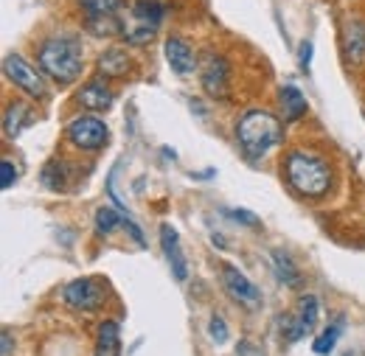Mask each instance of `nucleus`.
Returning <instances> with one entry per match:
<instances>
[{
  "instance_id": "obj_27",
  "label": "nucleus",
  "mask_w": 365,
  "mask_h": 356,
  "mask_svg": "<svg viewBox=\"0 0 365 356\" xmlns=\"http://www.w3.org/2000/svg\"><path fill=\"white\" fill-rule=\"evenodd\" d=\"M225 216L233 219V222L247 224V227H259V216L250 214V211H242V208H225Z\"/></svg>"
},
{
  "instance_id": "obj_21",
  "label": "nucleus",
  "mask_w": 365,
  "mask_h": 356,
  "mask_svg": "<svg viewBox=\"0 0 365 356\" xmlns=\"http://www.w3.org/2000/svg\"><path fill=\"white\" fill-rule=\"evenodd\" d=\"M68 179H71V174H68V163L65 160H51L43 169V182L51 191H65Z\"/></svg>"
},
{
  "instance_id": "obj_30",
  "label": "nucleus",
  "mask_w": 365,
  "mask_h": 356,
  "mask_svg": "<svg viewBox=\"0 0 365 356\" xmlns=\"http://www.w3.org/2000/svg\"><path fill=\"white\" fill-rule=\"evenodd\" d=\"M124 227L130 230V236H133V239L138 241V247H143V244H146V241H143V233H140V227H138L133 219H127V222H124Z\"/></svg>"
},
{
  "instance_id": "obj_10",
  "label": "nucleus",
  "mask_w": 365,
  "mask_h": 356,
  "mask_svg": "<svg viewBox=\"0 0 365 356\" xmlns=\"http://www.w3.org/2000/svg\"><path fill=\"white\" fill-rule=\"evenodd\" d=\"M160 247H163V256L169 261V267L175 272L178 281H185L188 278V264H185V256H182V247H180V236L172 224H163L160 227Z\"/></svg>"
},
{
  "instance_id": "obj_1",
  "label": "nucleus",
  "mask_w": 365,
  "mask_h": 356,
  "mask_svg": "<svg viewBox=\"0 0 365 356\" xmlns=\"http://www.w3.org/2000/svg\"><path fill=\"white\" fill-rule=\"evenodd\" d=\"M284 124L287 121H281L267 110H247L236 121V140L250 160H262L284 140Z\"/></svg>"
},
{
  "instance_id": "obj_8",
  "label": "nucleus",
  "mask_w": 365,
  "mask_h": 356,
  "mask_svg": "<svg viewBox=\"0 0 365 356\" xmlns=\"http://www.w3.org/2000/svg\"><path fill=\"white\" fill-rule=\"evenodd\" d=\"M222 286H225V292H228L239 306H247V309H259V306H262V292H259V286H256L242 269L225 264V267H222Z\"/></svg>"
},
{
  "instance_id": "obj_25",
  "label": "nucleus",
  "mask_w": 365,
  "mask_h": 356,
  "mask_svg": "<svg viewBox=\"0 0 365 356\" xmlns=\"http://www.w3.org/2000/svg\"><path fill=\"white\" fill-rule=\"evenodd\" d=\"M79 6L88 14H115L124 6V0H79Z\"/></svg>"
},
{
  "instance_id": "obj_29",
  "label": "nucleus",
  "mask_w": 365,
  "mask_h": 356,
  "mask_svg": "<svg viewBox=\"0 0 365 356\" xmlns=\"http://www.w3.org/2000/svg\"><path fill=\"white\" fill-rule=\"evenodd\" d=\"M298 62H301V70L307 73L309 70V65H312V43L307 40V43H301V53H298Z\"/></svg>"
},
{
  "instance_id": "obj_12",
  "label": "nucleus",
  "mask_w": 365,
  "mask_h": 356,
  "mask_svg": "<svg viewBox=\"0 0 365 356\" xmlns=\"http://www.w3.org/2000/svg\"><path fill=\"white\" fill-rule=\"evenodd\" d=\"M278 107H281V115H284L287 124L301 121V118L309 112V101H307V95L295 88V85H284V88L278 90Z\"/></svg>"
},
{
  "instance_id": "obj_14",
  "label": "nucleus",
  "mask_w": 365,
  "mask_h": 356,
  "mask_svg": "<svg viewBox=\"0 0 365 356\" xmlns=\"http://www.w3.org/2000/svg\"><path fill=\"white\" fill-rule=\"evenodd\" d=\"M93 356H121V328L113 320H104L98 325L96 337V354Z\"/></svg>"
},
{
  "instance_id": "obj_18",
  "label": "nucleus",
  "mask_w": 365,
  "mask_h": 356,
  "mask_svg": "<svg viewBox=\"0 0 365 356\" xmlns=\"http://www.w3.org/2000/svg\"><path fill=\"white\" fill-rule=\"evenodd\" d=\"M318 317H320L318 298H315V295H304V298L298 300V314H295L298 328H301V334H304V337L318 325Z\"/></svg>"
},
{
  "instance_id": "obj_19",
  "label": "nucleus",
  "mask_w": 365,
  "mask_h": 356,
  "mask_svg": "<svg viewBox=\"0 0 365 356\" xmlns=\"http://www.w3.org/2000/svg\"><path fill=\"white\" fill-rule=\"evenodd\" d=\"M155 34H158V26H149V23L133 20V23H124V34H121V40H124L127 45L143 48V45H149L152 40H155Z\"/></svg>"
},
{
  "instance_id": "obj_7",
  "label": "nucleus",
  "mask_w": 365,
  "mask_h": 356,
  "mask_svg": "<svg viewBox=\"0 0 365 356\" xmlns=\"http://www.w3.org/2000/svg\"><path fill=\"white\" fill-rule=\"evenodd\" d=\"M62 298L68 306H73L79 312H96L104 303L107 292L96 278H76L62 289Z\"/></svg>"
},
{
  "instance_id": "obj_26",
  "label": "nucleus",
  "mask_w": 365,
  "mask_h": 356,
  "mask_svg": "<svg viewBox=\"0 0 365 356\" xmlns=\"http://www.w3.org/2000/svg\"><path fill=\"white\" fill-rule=\"evenodd\" d=\"M208 334H211V340H214L217 345H225V342H228V337H230L228 323H225L220 314H214V317L208 320Z\"/></svg>"
},
{
  "instance_id": "obj_3",
  "label": "nucleus",
  "mask_w": 365,
  "mask_h": 356,
  "mask_svg": "<svg viewBox=\"0 0 365 356\" xmlns=\"http://www.w3.org/2000/svg\"><path fill=\"white\" fill-rule=\"evenodd\" d=\"M37 65L48 79H53L56 85H73L82 70H85V53L82 45L73 37H51L43 43L37 53Z\"/></svg>"
},
{
  "instance_id": "obj_11",
  "label": "nucleus",
  "mask_w": 365,
  "mask_h": 356,
  "mask_svg": "<svg viewBox=\"0 0 365 356\" xmlns=\"http://www.w3.org/2000/svg\"><path fill=\"white\" fill-rule=\"evenodd\" d=\"M163 51H166V62L172 65L175 73H180V76L194 73V68H197V56H194L191 45L185 43L182 37H169L166 45H163Z\"/></svg>"
},
{
  "instance_id": "obj_9",
  "label": "nucleus",
  "mask_w": 365,
  "mask_h": 356,
  "mask_svg": "<svg viewBox=\"0 0 365 356\" xmlns=\"http://www.w3.org/2000/svg\"><path fill=\"white\" fill-rule=\"evenodd\" d=\"M76 101L88 110V112H107L115 104V93L107 88L104 79H93L85 88L76 93Z\"/></svg>"
},
{
  "instance_id": "obj_6",
  "label": "nucleus",
  "mask_w": 365,
  "mask_h": 356,
  "mask_svg": "<svg viewBox=\"0 0 365 356\" xmlns=\"http://www.w3.org/2000/svg\"><path fill=\"white\" fill-rule=\"evenodd\" d=\"M200 82L202 90L211 95V98H228L230 93V65L225 56L208 51L202 56V65H200Z\"/></svg>"
},
{
  "instance_id": "obj_28",
  "label": "nucleus",
  "mask_w": 365,
  "mask_h": 356,
  "mask_svg": "<svg viewBox=\"0 0 365 356\" xmlns=\"http://www.w3.org/2000/svg\"><path fill=\"white\" fill-rule=\"evenodd\" d=\"M17 182V169L11 166V160H0V185L11 188Z\"/></svg>"
},
{
  "instance_id": "obj_5",
  "label": "nucleus",
  "mask_w": 365,
  "mask_h": 356,
  "mask_svg": "<svg viewBox=\"0 0 365 356\" xmlns=\"http://www.w3.org/2000/svg\"><path fill=\"white\" fill-rule=\"evenodd\" d=\"M65 135H68V140H71L76 149H82V152H96V149H101V146L110 140L107 124L98 121V118H93V115H79V118H73V121L68 124Z\"/></svg>"
},
{
  "instance_id": "obj_15",
  "label": "nucleus",
  "mask_w": 365,
  "mask_h": 356,
  "mask_svg": "<svg viewBox=\"0 0 365 356\" xmlns=\"http://www.w3.org/2000/svg\"><path fill=\"white\" fill-rule=\"evenodd\" d=\"M85 28L93 37H107V40L124 34V23L115 14H88L85 17Z\"/></svg>"
},
{
  "instance_id": "obj_16",
  "label": "nucleus",
  "mask_w": 365,
  "mask_h": 356,
  "mask_svg": "<svg viewBox=\"0 0 365 356\" xmlns=\"http://www.w3.org/2000/svg\"><path fill=\"white\" fill-rule=\"evenodd\" d=\"M29 124H31V107L23 104V101L9 104L6 118H3V132H6V137H17Z\"/></svg>"
},
{
  "instance_id": "obj_20",
  "label": "nucleus",
  "mask_w": 365,
  "mask_h": 356,
  "mask_svg": "<svg viewBox=\"0 0 365 356\" xmlns=\"http://www.w3.org/2000/svg\"><path fill=\"white\" fill-rule=\"evenodd\" d=\"M163 14H166V9H163L160 0H135V6H133V17L135 20L149 23V26H158V28L163 23Z\"/></svg>"
},
{
  "instance_id": "obj_4",
  "label": "nucleus",
  "mask_w": 365,
  "mask_h": 356,
  "mask_svg": "<svg viewBox=\"0 0 365 356\" xmlns=\"http://www.w3.org/2000/svg\"><path fill=\"white\" fill-rule=\"evenodd\" d=\"M3 73L9 76V82H14V88H20L26 95H31V98H37V101L48 98V85H46V79H43L46 73L37 70V68H31L23 56L9 53V56L3 59Z\"/></svg>"
},
{
  "instance_id": "obj_23",
  "label": "nucleus",
  "mask_w": 365,
  "mask_h": 356,
  "mask_svg": "<svg viewBox=\"0 0 365 356\" xmlns=\"http://www.w3.org/2000/svg\"><path fill=\"white\" fill-rule=\"evenodd\" d=\"M340 331H343V325L340 323H331V325H326L323 331H320V337H315V342H312V351L318 356H329L334 351V345H337V340H340Z\"/></svg>"
},
{
  "instance_id": "obj_2",
  "label": "nucleus",
  "mask_w": 365,
  "mask_h": 356,
  "mask_svg": "<svg viewBox=\"0 0 365 356\" xmlns=\"http://www.w3.org/2000/svg\"><path fill=\"white\" fill-rule=\"evenodd\" d=\"M284 177L301 197H309V199H323L329 194V188H331V169H329V163L320 155L304 152V149H295V152L287 155Z\"/></svg>"
},
{
  "instance_id": "obj_22",
  "label": "nucleus",
  "mask_w": 365,
  "mask_h": 356,
  "mask_svg": "<svg viewBox=\"0 0 365 356\" xmlns=\"http://www.w3.org/2000/svg\"><path fill=\"white\" fill-rule=\"evenodd\" d=\"M273 264H275L278 278H281L287 286H298V283H301V272H298V267L292 264V258H289L284 250H273Z\"/></svg>"
},
{
  "instance_id": "obj_31",
  "label": "nucleus",
  "mask_w": 365,
  "mask_h": 356,
  "mask_svg": "<svg viewBox=\"0 0 365 356\" xmlns=\"http://www.w3.org/2000/svg\"><path fill=\"white\" fill-rule=\"evenodd\" d=\"M0 340H3V356H11V334H9V331H3V337H0Z\"/></svg>"
},
{
  "instance_id": "obj_17",
  "label": "nucleus",
  "mask_w": 365,
  "mask_h": 356,
  "mask_svg": "<svg viewBox=\"0 0 365 356\" xmlns=\"http://www.w3.org/2000/svg\"><path fill=\"white\" fill-rule=\"evenodd\" d=\"M346 53L357 65L365 59V23L363 20H349L346 23Z\"/></svg>"
},
{
  "instance_id": "obj_13",
  "label": "nucleus",
  "mask_w": 365,
  "mask_h": 356,
  "mask_svg": "<svg viewBox=\"0 0 365 356\" xmlns=\"http://www.w3.org/2000/svg\"><path fill=\"white\" fill-rule=\"evenodd\" d=\"M96 68H98V73H101L104 79H121V76L130 73L133 59L127 56V51H121V48H110V51H104V53L98 56Z\"/></svg>"
},
{
  "instance_id": "obj_24",
  "label": "nucleus",
  "mask_w": 365,
  "mask_h": 356,
  "mask_svg": "<svg viewBox=\"0 0 365 356\" xmlns=\"http://www.w3.org/2000/svg\"><path fill=\"white\" fill-rule=\"evenodd\" d=\"M118 224H124V219H121L115 211H110V208H98V211H96V230H98L101 236H110Z\"/></svg>"
}]
</instances>
